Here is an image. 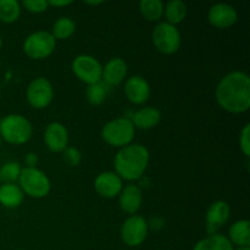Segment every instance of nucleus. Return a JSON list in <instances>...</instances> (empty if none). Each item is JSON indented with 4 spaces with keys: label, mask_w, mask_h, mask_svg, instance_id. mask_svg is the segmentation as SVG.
<instances>
[{
    "label": "nucleus",
    "mask_w": 250,
    "mask_h": 250,
    "mask_svg": "<svg viewBox=\"0 0 250 250\" xmlns=\"http://www.w3.org/2000/svg\"><path fill=\"white\" fill-rule=\"evenodd\" d=\"M2 45V39H1V36H0V48H1Z\"/></svg>",
    "instance_id": "35"
},
{
    "label": "nucleus",
    "mask_w": 250,
    "mask_h": 250,
    "mask_svg": "<svg viewBox=\"0 0 250 250\" xmlns=\"http://www.w3.org/2000/svg\"><path fill=\"white\" fill-rule=\"evenodd\" d=\"M120 208L127 214H134L139 210L142 205V190L138 186L128 185L122 188L120 193Z\"/></svg>",
    "instance_id": "16"
},
{
    "label": "nucleus",
    "mask_w": 250,
    "mask_h": 250,
    "mask_svg": "<svg viewBox=\"0 0 250 250\" xmlns=\"http://www.w3.org/2000/svg\"><path fill=\"white\" fill-rule=\"evenodd\" d=\"M231 216V208L224 200L212 203L207 211V233L208 236L217 234V231L227 224Z\"/></svg>",
    "instance_id": "11"
},
{
    "label": "nucleus",
    "mask_w": 250,
    "mask_h": 250,
    "mask_svg": "<svg viewBox=\"0 0 250 250\" xmlns=\"http://www.w3.org/2000/svg\"><path fill=\"white\" fill-rule=\"evenodd\" d=\"M164 6L161 0H142L139 2V11L148 21H159L164 15Z\"/></svg>",
    "instance_id": "23"
},
{
    "label": "nucleus",
    "mask_w": 250,
    "mask_h": 250,
    "mask_svg": "<svg viewBox=\"0 0 250 250\" xmlns=\"http://www.w3.org/2000/svg\"><path fill=\"white\" fill-rule=\"evenodd\" d=\"M161 112L158 107L146 106L143 109H139L133 114L132 124L134 128L139 129H150L155 127L160 122Z\"/></svg>",
    "instance_id": "18"
},
{
    "label": "nucleus",
    "mask_w": 250,
    "mask_h": 250,
    "mask_svg": "<svg viewBox=\"0 0 250 250\" xmlns=\"http://www.w3.org/2000/svg\"><path fill=\"white\" fill-rule=\"evenodd\" d=\"M127 75V65L121 58H114L103 68V77L106 85H119Z\"/></svg>",
    "instance_id": "17"
},
{
    "label": "nucleus",
    "mask_w": 250,
    "mask_h": 250,
    "mask_svg": "<svg viewBox=\"0 0 250 250\" xmlns=\"http://www.w3.org/2000/svg\"><path fill=\"white\" fill-rule=\"evenodd\" d=\"M21 166L20 164L14 163H6L0 167V182L2 185H7V183H15L19 181L20 175H21Z\"/></svg>",
    "instance_id": "27"
},
{
    "label": "nucleus",
    "mask_w": 250,
    "mask_h": 250,
    "mask_svg": "<svg viewBox=\"0 0 250 250\" xmlns=\"http://www.w3.org/2000/svg\"><path fill=\"white\" fill-rule=\"evenodd\" d=\"M21 15V7L16 0H0V21L12 23Z\"/></svg>",
    "instance_id": "24"
},
{
    "label": "nucleus",
    "mask_w": 250,
    "mask_h": 250,
    "mask_svg": "<svg viewBox=\"0 0 250 250\" xmlns=\"http://www.w3.org/2000/svg\"><path fill=\"white\" fill-rule=\"evenodd\" d=\"M149 164L148 149L141 144H129L117 151L114 160L116 175L127 181H136L143 176Z\"/></svg>",
    "instance_id": "2"
},
{
    "label": "nucleus",
    "mask_w": 250,
    "mask_h": 250,
    "mask_svg": "<svg viewBox=\"0 0 250 250\" xmlns=\"http://www.w3.org/2000/svg\"><path fill=\"white\" fill-rule=\"evenodd\" d=\"M72 4V1L71 0H61V1H59V0H50V1H48V5H51V6H67V5Z\"/></svg>",
    "instance_id": "32"
},
{
    "label": "nucleus",
    "mask_w": 250,
    "mask_h": 250,
    "mask_svg": "<svg viewBox=\"0 0 250 250\" xmlns=\"http://www.w3.org/2000/svg\"><path fill=\"white\" fill-rule=\"evenodd\" d=\"M62 153L63 161H65L68 166H71V167H76V166L80 165L81 161H82V154H81V151L78 150L77 148H75V146H67Z\"/></svg>",
    "instance_id": "28"
},
{
    "label": "nucleus",
    "mask_w": 250,
    "mask_h": 250,
    "mask_svg": "<svg viewBox=\"0 0 250 250\" xmlns=\"http://www.w3.org/2000/svg\"><path fill=\"white\" fill-rule=\"evenodd\" d=\"M17 250H23V249H17Z\"/></svg>",
    "instance_id": "37"
},
{
    "label": "nucleus",
    "mask_w": 250,
    "mask_h": 250,
    "mask_svg": "<svg viewBox=\"0 0 250 250\" xmlns=\"http://www.w3.org/2000/svg\"><path fill=\"white\" fill-rule=\"evenodd\" d=\"M26 95L27 100L32 107L38 110L45 109L53 102V85L46 78L38 77L29 83Z\"/></svg>",
    "instance_id": "9"
},
{
    "label": "nucleus",
    "mask_w": 250,
    "mask_h": 250,
    "mask_svg": "<svg viewBox=\"0 0 250 250\" xmlns=\"http://www.w3.org/2000/svg\"><path fill=\"white\" fill-rule=\"evenodd\" d=\"M33 128L28 120L19 114L5 116L0 122V137L7 143L21 146L31 139Z\"/></svg>",
    "instance_id": "3"
},
{
    "label": "nucleus",
    "mask_w": 250,
    "mask_h": 250,
    "mask_svg": "<svg viewBox=\"0 0 250 250\" xmlns=\"http://www.w3.org/2000/svg\"><path fill=\"white\" fill-rule=\"evenodd\" d=\"M237 250H250V248H238Z\"/></svg>",
    "instance_id": "34"
},
{
    "label": "nucleus",
    "mask_w": 250,
    "mask_h": 250,
    "mask_svg": "<svg viewBox=\"0 0 250 250\" xmlns=\"http://www.w3.org/2000/svg\"><path fill=\"white\" fill-rule=\"evenodd\" d=\"M148 236V222L138 215H132L121 227V238L128 247H138Z\"/></svg>",
    "instance_id": "10"
},
{
    "label": "nucleus",
    "mask_w": 250,
    "mask_h": 250,
    "mask_svg": "<svg viewBox=\"0 0 250 250\" xmlns=\"http://www.w3.org/2000/svg\"><path fill=\"white\" fill-rule=\"evenodd\" d=\"M232 244L239 248H250V224L248 220H239L229 229V237Z\"/></svg>",
    "instance_id": "20"
},
{
    "label": "nucleus",
    "mask_w": 250,
    "mask_h": 250,
    "mask_svg": "<svg viewBox=\"0 0 250 250\" xmlns=\"http://www.w3.org/2000/svg\"><path fill=\"white\" fill-rule=\"evenodd\" d=\"M125 94L132 104L142 105L150 97V85L146 78L132 76L125 83Z\"/></svg>",
    "instance_id": "14"
},
{
    "label": "nucleus",
    "mask_w": 250,
    "mask_h": 250,
    "mask_svg": "<svg viewBox=\"0 0 250 250\" xmlns=\"http://www.w3.org/2000/svg\"><path fill=\"white\" fill-rule=\"evenodd\" d=\"M22 5L26 7L27 11L32 14H41L48 9V1L45 0H24L22 1Z\"/></svg>",
    "instance_id": "29"
},
{
    "label": "nucleus",
    "mask_w": 250,
    "mask_h": 250,
    "mask_svg": "<svg viewBox=\"0 0 250 250\" xmlns=\"http://www.w3.org/2000/svg\"><path fill=\"white\" fill-rule=\"evenodd\" d=\"M0 146H1V137H0Z\"/></svg>",
    "instance_id": "36"
},
{
    "label": "nucleus",
    "mask_w": 250,
    "mask_h": 250,
    "mask_svg": "<svg viewBox=\"0 0 250 250\" xmlns=\"http://www.w3.org/2000/svg\"><path fill=\"white\" fill-rule=\"evenodd\" d=\"M76 31V24L70 17H60L53 26L51 36L55 39H68Z\"/></svg>",
    "instance_id": "25"
},
{
    "label": "nucleus",
    "mask_w": 250,
    "mask_h": 250,
    "mask_svg": "<svg viewBox=\"0 0 250 250\" xmlns=\"http://www.w3.org/2000/svg\"><path fill=\"white\" fill-rule=\"evenodd\" d=\"M24 161H26V165L27 167H36V165L38 164V155L34 153H29L27 154L26 158H24Z\"/></svg>",
    "instance_id": "31"
},
{
    "label": "nucleus",
    "mask_w": 250,
    "mask_h": 250,
    "mask_svg": "<svg viewBox=\"0 0 250 250\" xmlns=\"http://www.w3.org/2000/svg\"><path fill=\"white\" fill-rule=\"evenodd\" d=\"M239 146H241V150L243 151L244 155L247 158L250 156V124H247L241 131V136H239Z\"/></svg>",
    "instance_id": "30"
},
{
    "label": "nucleus",
    "mask_w": 250,
    "mask_h": 250,
    "mask_svg": "<svg viewBox=\"0 0 250 250\" xmlns=\"http://www.w3.org/2000/svg\"><path fill=\"white\" fill-rule=\"evenodd\" d=\"M56 39L51 33L44 31L34 32L23 42V51L28 58L33 60H42L54 53Z\"/></svg>",
    "instance_id": "6"
},
{
    "label": "nucleus",
    "mask_w": 250,
    "mask_h": 250,
    "mask_svg": "<svg viewBox=\"0 0 250 250\" xmlns=\"http://www.w3.org/2000/svg\"><path fill=\"white\" fill-rule=\"evenodd\" d=\"M94 188L99 195L104 198H115L121 193L122 180L115 172H102L94 181Z\"/></svg>",
    "instance_id": "15"
},
{
    "label": "nucleus",
    "mask_w": 250,
    "mask_h": 250,
    "mask_svg": "<svg viewBox=\"0 0 250 250\" xmlns=\"http://www.w3.org/2000/svg\"><path fill=\"white\" fill-rule=\"evenodd\" d=\"M216 100L220 106L232 114L248 111L250 107V78L246 72L227 73L216 88Z\"/></svg>",
    "instance_id": "1"
},
{
    "label": "nucleus",
    "mask_w": 250,
    "mask_h": 250,
    "mask_svg": "<svg viewBox=\"0 0 250 250\" xmlns=\"http://www.w3.org/2000/svg\"><path fill=\"white\" fill-rule=\"evenodd\" d=\"M23 192L16 183L0 186V204L7 209H15L23 202Z\"/></svg>",
    "instance_id": "19"
},
{
    "label": "nucleus",
    "mask_w": 250,
    "mask_h": 250,
    "mask_svg": "<svg viewBox=\"0 0 250 250\" xmlns=\"http://www.w3.org/2000/svg\"><path fill=\"white\" fill-rule=\"evenodd\" d=\"M85 95H87L88 102L92 105H94V106L103 104L107 97L106 84L102 82H98L95 83V84L88 85Z\"/></svg>",
    "instance_id": "26"
},
{
    "label": "nucleus",
    "mask_w": 250,
    "mask_h": 250,
    "mask_svg": "<svg viewBox=\"0 0 250 250\" xmlns=\"http://www.w3.org/2000/svg\"><path fill=\"white\" fill-rule=\"evenodd\" d=\"M238 19L237 10L229 4H216L211 6L208 11V21L210 24L220 29L229 28L233 26Z\"/></svg>",
    "instance_id": "12"
},
{
    "label": "nucleus",
    "mask_w": 250,
    "mask_h": 250,
    "mask_svg": "<svg viewBox=\"0 0 250 250\" xmlns=\"http://www.w3.org/2000/svg\"><path fill=\"white\" fill-rule=\"evenodd\" d=\"M85 4H88V5H100V4H103V1H84Z\"/></svg>",
    "instance_id": "33"
},
{
    "label": "nucleus",
    "mask_w": 250,
    "mask_h": 250,
    "mask_svg": "<svg viewBox=\"0 0 250 250\" xmlns=\"http://www.w3.org/2000/svg\"><path fill=\"white\" fill-rule=\"evenodd\" d=\"M193 250H234L233 244L224 234H212L202 239L194 246Z\"/></svg>",
    "instance_id": "21"
},
{
    "label": "nucleus",
    "mask_w": 250,
    "mask_h": 250,
    "mask_svg": "<svg viewBox=\"0 0 250 250\" xmlns=\"http://www.w3.org/2000/svg\"><path fill=\"white\" fill-rule=\"evenodd\" d=\"M19 182L23 194L26 193L31 198L41 199V198L46 197L50 192L51 186L48 176L37 167L22 168Z\"/></svg>",
    "instance_id": "5"
},
{
    "label": "nucleus",
    "mask_w": 250,
    "mask_h": 250,
    "mask_svg": "<svg viewBox=\"0 0 250 250\" xmlns=\"http://www.w3.org/2000/svg\"><path fill=\"white\" fill-rule=\"evenodd\" d=\"M164 14L167 20V23L175 26L185 20L187 15V6L181 0H171L164 6Z\"/></svg>",
    "instance_id": "22"
},
{
    "label": "nucleus",
    "mask_w": 250,
    "mask_h": 250,
    "mask_svg": "<svg viewBox=\"0 0 250 250\" xmlns=\"http://www.w3.org/2000/svg\"><path fill=\"white\" fill-rule=\"evenodd\" d=\"M72 71L76 77L85 84H95L103 77V66L94 56L78 55L72 61Z\"/></svg>",
    "instance_id": "8"
},
{
    "label": "nucleus",
    "mask_w": 250,
    "mask_h": 250,
    "mask_svg": "<svg viewBox=\"0 0 250 250\" xmlns=\"http://www.w3.org/2000/svg\"><path fill=\"white\" fill-rule=\"evenodd\" d=\"M153 43L160 53L166 55L175 54L181 45L180 31L173 24L161 22L153 31Z\"/></svg>",
    "instance_id": "7"
},
{
    "label": "nucleus",
    "mask_w": 250,
    "mask_h": 250,
    "mask_svg": "<svg viewBox=\"0 0 250 250\" xmlns=\"http://www.w3.org/2000/svg\"><path fill=\"white\" fill-rule=\"evenodd\" d=\"M136 128L131 120L126 117L111 120L102 129V137L105 143L111 146L124 148L133 141Z\"/></svg>",
    "instance_id": "4"
},
{
    "label": "nucleus",
    "mask_w": 250,
    "mask_h": 250,
    "mask_svg": "<svg viewBox=\"0 0 250 250\" xmlns=\"http://www.w3.org/2000/svg\"><path fill=\"white\" fill-rule=\"evenodd\" d=\"M44 142L49 150L54 153H61L67 148L68 132L60 122H51L44 132Z\"/></svg>",
    "instance_id": "13"
}]
</instances>
